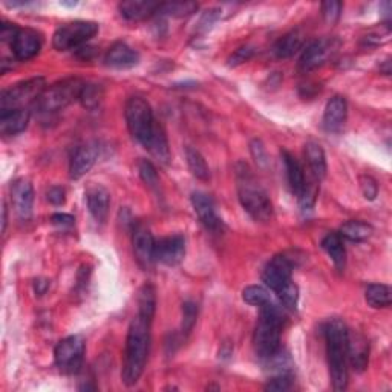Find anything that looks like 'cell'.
<instances>
[{
    "mask_svg": "<svg viewBox=\"0 0 392 392\" xmlns=\"http://www.w3.org/2000/svg\"><path fill=\"white\" fill-rule=\"evenodd\" d=\"M138 60H139L138 52L123 42H117L112 45L108 50L106 57H105V62L108 67L117 68V69L132 68L138 63Z\"/></svg>",
    "mask_w": 392,
    "mask_h": 392,
    "instance_id": "21",
    "label": "cell"
},
{
    "mask_svg": "<svg viewBox=\"0 0 392 392\" xmlns=\"http://www.w3.org/2000/svg\"><path fill=\"white\" fill-rule=\"evenodd\" d=\"M86 343L80 335H69L57 343L54 351L55 365L63 372V374H77L83 367L85 360Z\"/></svg>",
    "mask_w": 392,
    "mask_h": 392,
    "instance_id": "9",
    "label": "cell"
},
{
    "mask_svg": "<svg viewBox=\"0 0 392 392\" xmlns=\"http://www.w3.org/2000/svg\"><path fill=\"white\" fill-rule=\"evenodd\" d=\"M372 235V227L368 222L363 221H348L345 222L340 229V236L347 238L352 242L367 241Z\"/></svg>",
    "mask_w": 392,
    "mask_h": 392,
    "instance_id": "32",
    "label": "cell"
},
{
    "mask_svg": "<svg viewBox=\"0 0 392 392\" xmlns=\"http://www.w3.org/2000/svg\"><path fill=\"white\" fill-rule=\"evenodd\" d=\"M151 325L152 322L137 314L129 326L123 371H121V379L126 386H134L143 374L149 348H151Z\"/></svg>",
    "mask_w": 392,
    "mask_h": 392,
    "instance_id": "1",
    "label": "cell"
},
{
    "mask_svg": "<svg viewBox=\"0 0 392 392\" xmlns=\"http://www.w3.org/2000/svg\"><path fill=\"white\" fill-rule=\"evenodd\" d=\"M103 100V88L100 85H92V83H86L80 94L81 105L86 109H96Z\"/></svg>",
    "mask_w": 392,
    "mask_h": 392,
    "instance_id": "35",
    "label": "cell"
},
{
    "mask_svg": "<svg viewBox=\"0 0 392 392\" xmlns=\"http://www.w3.org/2000/svg\"><path fill=\"white\" fill-rule=\"evenodd\" d=\"M192 205L198 214L200 221L212 231H217L221 227V219L214 209V202L207 193L195 192L192 193Z\"/></svg>",
    "mask_w": 392,
    "mask_h": 392,
    "instance_id": "18",
    "label": "cell"
},
{
    "mask_svg": "<svg viewBox=\"0 0 392 392\" xmlns=\"http://www.w3.org/2000/svg\"><path fill=\"white\" fill-rule=\"evenodd\" d=\"M304 42L305 37L301 30H293L290 33H287L275 45V55L277 59H290L299 50H302Z\"/></svg>",
    "mask_w": 392,
    "mask_h": 392,
    "instance_id": "25",
    "label": "cell"
},
{
    "mask_svg": "<svg viewBox=\"0 0 392 392\" xmlns=\"http://www.w3.org/2000/svg\"><path fill=\"white\" fill-rule=\"evenodd\" d=\"M185 258V238L183 235L166 236L155 242V260L164 265H180Z\"/></svg>",
    "mask_w": 392,
    "mask_h": 392,
    "instance_id": "11",
    "label": "cell"
},
{
    "mask_svg": "<svg viewBox=\"0 0 392 392\" xmlns=\"http://www.w3.org/2000/svg\"><path fill=\"white\" fill-rule=\"evenodd\" d=\"M253 54H255V50L251 48V46H242V48L236 50L235 52L230 55L229 67H238V64L244 63V62H247V60H250L251 57H253Z\"/></svg>",
    "mask_w": 392,
    "mask_h": 392,
    "instance_id": "42",
    "label": "cell"
},
{
    "mask_svg": "<svg viewBox=\"0 0 392 392\" xmlns=\"http://www.w3.org/2000/svg\"><path fill=\"white\" fill-rule=\"evenodd\" d=\"M276 294L279 297V301L284 304L285 308H288V310H292V311H296L297 302H299V288L293 281H290L285 287H282Z\"/></svg>",
    "mask_w": 392,
    "mask_h": 392,
    "instance_id": "38",
    "label": "cell"
},
{
    "mask_svg": "<svg viewBox=\"0 0 392 392\" xmlns=\"http://www.w3.org/2000/svg\"><path fill=\"white\" fill-rule=\"evenodd\" d=\"M48 288V282L46 281H35V293L37 294H43Z\"/></svg>",
    "mask_w": 392,
    "mask_h": 392,
    "instance_id": "47",
    "label": "cell"
},
{
    "mask_svg": "<svg viewBox=\"0 0 392 392\" xmlns=\"http://www.w3.org/2000/svg\"><path fill=\"white\" fill-rule=\"evenodd\" d=\"M365 299L372 308H386L392 302L391 288L385 284H371L367 288Z\"/></svg>",
    "mask_w": 392,
    "mask_h": 392,
    "instance_id": "31",
    "label": "cell"
},
{
    "mask_svg": "<svg viewBox=\"0 0 392 392\" xmlns=\"http://www.w3.org/2000/svg\"><path fill=\"white\" fill-rule=\"evenodd\" d=\"M292 388V376L290 374H276L273 379L268 380V384L264 386L265 391H288Z\"/></svg>",
    "mask_w": 392,
    "mask_h": 392,
    "instance_id": "40",
    "label": "cell"
},
{
    "mask_svg": "<svg viewBox=\"0 0 392 392\" xmlns=\"http://www.w3.org/2000/svg\"><path fill=\"white\" fill-rule=\"evenodd\" d=\"M305 156L310 171L317 181L323 180L326 176V156L319 143L308 142L305 144Z\"/></svg>",
    "mask_w": 392,
    "mask_h": 392,
    "instance_id": "26",
    "label": "cell"
},
{
    "mask_svg": "<svg viewBox=\"0 0 392 392\" xmlns=\"http://www.w3.org/2000/svg\"><path fill=\"white\" fill-rule=\"evenodd\" d=\"M132 244L135 259L139 267H143L144 270L151 268L155 263V239L151 230L146 226H142V224L134 227Z\"/></svg>",
    "mask_w": 392,
    "mask_h": 392,
    "instance_id": "13",
    "label": "cell"
},
{
    "mask_svg": "<svg viewBox=\"0 0 392 392\" xmlns=\"http://www.w3.org/2000/svg\"><path fill=\"white\" fill-rule=\"evenodd\" d=\"M48 86H46V81L42 77H34L26 81L17 83V85L2 92V97H0V109H28V105H35L37 98L43 94V91Z\"/></svg>",
    "mask_w": 392,
    "mask_h": 392,
    "instance_id": "7",
    "label": "cell"
},
{
    "mask_svg": "<svg viewBox=\"0 0 392 392\" xmlns=\"http://www.w3.org/2000/svg\"><path fill=\"white\" fill-rule=\"evenodd\" d=\"M335 48H338V42L333 39H319L311 42L310 45H306V48L301 55L299 68L304 72H308L322 67L328 60L330 55H333Z\"/></svg>",
    "mask_w": 392,
    "mask_h": 392,
    "instance_id": "10",
    "label": "cell"
},
{
    "mask_svg": "<svg viewBox=\"0 0 392 392\" xmlns=\"http://www.w3.org/2000/svg\"><path fill=\"white\" fill-rule=\"evenodd\" d=\"M236 181L241 205L251 218L259 222H268L273 218V204L268 193L263 189L244 163L236 164Z\"/></svg>",
    "mask_w": 392,
    "mask_h": 392,
    "instance_id": "3",
    "label": "cell"
},
{
    "mask_svg": "<svg viewBox=\"0 0 392 392\" xmlns=\"http://www.w3.org/2000/svg\"><path fill=\"white\" fill-rule=\"evenodd\" d=\"M86 83L80 79H64L48 86L43 94L37 98L34 108L42 114H54L69 106L71 103L80 100V94Z\"/></svg>",
    "mask_w": 392,
    "mask_h": 392,
    "instance_id": "5",
    "label": "cell"
},
{
    "mask_svg": "<svg viewBox=\"0 0 392 392\" xmlns=\"http://www.w3.org/2000/svg\"><path fill=\"white\" fill-rule=\"evenodd\" d=\"M198 9V4L193 2H172V4H161L160 11L167 16H173V17H185L196 13Z\"/></svg>",
    "mask_w": 392,
    "mask_h": 392,
    "instance_id": "34",
    "label": "cell"
},
{
    "mask_svg": "<svg viewBox=\"0 0 392 392\" xmlns=\"http://www.w3.org/2000/svg\"><path fill=\"white\" fill-rule=\"evenodd\" d=\"M98 33V25L89 21H76L64 23L54 33L52 45L57 51L81 48Z\"/></svg>",
    "mask_w": 392,
    "mask_h": 392,
    "instance_id": "8",
    "label": "cell"
},
{
    "mask_svg": "<svg viewBox=\"0 0 392 392\" xmlns=\"http://www.w3.org/2000/svg\"><path fill=\"white\" fill-rule=\"evenodd\" d=\"M160 6L161 4L151 2V0H127V2H121L118 5V9L120 14L123 16L126 21L138 22L156 14L160 11Z\"/></svg>",
    "mask_w": 392,
    "mask_h": 392,
    "instance_id": "22",
    "label": "cell"
},
{
    "mask_svg": "<svg viewBox=\"0 0 392 392\" xmlns=\"http://www.w3.org/2000/svg\"><path fill=\"white\" fill-rule=\"evenodd\" d=\"M138 172L139 176H142L143 183L147 185V188H151L154 190L160 189V178H158V172L155 169V166L147 161V160H142L138 163Z\"/></svg>",
    "mask_w": 392,
    "mask_h": 392,
    "instance_id": "37",
    "label": "cell"
},
{
    "mask_svg": "<svg viewBox=\"0 0 392 392\" xmlns=\"http://www.w3.org/2000/svg\"><path fill=\"white\" fill-rule=\"evenodd\" d=\"M347 354L351 367L357 372H363L368 367L369 357V343L367 338L359 331L348 330V340H347Z\"/></svg>",
    "mask_w": 392,
    "mask_h": 392,
    "instance_id": "16",
    "label": "cell"
},
{
    "mask_svg": "<svg viewBox=\"0 0 392 392\" xmlns=\"http://www.w3.org/2000/svg\"><path fill=\"white\" fill-rule=\"evenodd\" d=\"M322 248L333 259V263L338 267V270L342 272L345 268V264H347V250H345L340 233H328V235L322 239Z\"/></svg>",
    "mask_w": 392,
    "mask_h": 392,
    "instance_id": "28",
    "label": "cell"
},
{
    "mask_svg": "<svg viewBox=\"0 0 392 392\" xmlns=\"http://www.w3.org/2000/svg\"><path fill=\"white\" fill-rule=\"evenodd\" d=\"M60 5H63V6H76L77 2H76V4H72V2H71V4H68V2H60Z\"/></svg>",
    "mask_w": 392,
    "mask_h": 392,
    "instance_id": "49",
    "label": "cell"
},
{
    "mask_svg": "<svg viewBox=\"0 0 392 392\" xmlns=\"http://www.w3.org/2000/svg\"><path fill=\"white\" fill-rule=\"evenodd\" d=\"M343 5L340 2H334V0H330V2H323L322 4V13L323 18L328 23H335L339 21L340 13H342Z\"/></svg>",
    "mask_w": 392,
    "mask_h": 392,
    "instance_id": "39",
    "label": "cell"
},
{
    "mask_svg": "<svg viewBox=\"0 0 392 392\" xmlns=\"http://www.w3.org/2000/svg\"><path fill=\"white\" fill-rule=\"evenodd\" d=\"M42 43L43 39L39 33L30 30V28H25V30H18V33L16 34L11 43V50L17 60L26 62L34 59L40 52Z\"/></svg>",
    "mask_w": 392,
    "mask_h": 392,
    "instance_id": "14",
    "label": "cell"
},
{
    "mask_svg": "<svg viewBox=\"0 0 392 392\" xmlns=\"http://www.w3.org/2000/svg\"><path fill=\"white\" fill-rule=\"evenodd\" d=\"M154 158H156L161 164H167L171 161V149H169V142H167V135L164 127L156 123L154 135L151 138V142L144 147Z\"/></svg>",
    "mask_w": 392,
    "mask_h": 392,
    "instance_id": "27",
    "label": "cell"
},
{
    "mask_svg": "<svg viewBox=\"0 0 392 392\" xmlns=\"http://www.w3.org/2000/svg\"><path fill=\"white\" fill-rule=\"evenodd\" d=\"M100 154L98 143L92 142L86 143L76 149V152L72 154L69 161V176L72 180H80L81 176H85L92 166L96 164L97 158Z\"/></svg>",
    "mask_w": 392,
    "mask_h": 392,
    "instance_id": "15",
    "label": "cell"
},
{
    "mask_svg": "<svg viewBox=\"0 0 392 392\" xmlns=\"http://www.w3.org/2000/svg\"><path fill=\"white\" fill-rule=\"evenodd\" d=\"M360 189L363 196H365L367 200L374 201L376 196L379 195V185L376 183L374 178H371L368 175L360 176Z\"/></svg>",
    "mask_w": 392,
    "mask_h": 392,
    "instance_id": "41",
    "label": "cell"
},
{
    "mask_svg": "<svg viewBox=\"0 0 392 392\" xmlns=\"http://www.w3.org/2000/svg\"><path fill=\"white\" fill-rule=\"evenodd\" d=\"M11 200L18 218L25 221L30 219L33 214V202H34L33 184L25 178L14 181L11 188Z\"/></svg>",
    "mask_w": 392,
    "mask_h": 392,
    "instance_id": "17",
    "label": "cell"
},
{
    "mask_svg": "<svg viewBox=\"0 0 392 392\" xmlns=\"http://www.w3.org/2000/svg\"><path fill=\"white\" fill-rule=\"evenodd\" d=\"M250 151H251V155H253V158L256 160V163L260 167H265L268 164V155H267V151H265V146L263 144L260 139H253V142H251Z\"/></svg>",
    "mask_w": 392,
    "mask_h": 392,
    "instance_id": "43",
    "label": "cell"
},
{
    "mask_svg": "<svg viewBox=\"0 0 392 392\" xmlns=\"http://www.w3.org/2000/svg\"><path fill=\"white\" fill-rule=\"evenodd\" d=\"M18 33V28L16 25H9V23H4L2 28H0V39L2 42H9L13 43L16 34Z\"/></svg>",
    "mask_w": 392,
    "mask_h": 392,
    "instance_id": "46",
    "label": "cell"
},
{
    "mask_svg": "<svg viewBox=\"0 0 392 392\" xmlns=\"http://www.w3.org/2000/svg\"><path fill=\"white\" fill-rule=\"evenodd\" d=\"M242 299H244L246 304L259 306V308L268 302H272V296H270V293L264 287H259V285H250L244 288V292H242Z\"/></svg>",
    "mask_w": 392,
    "mask_h": 392,
    "instance_id": "33",
    "label": "cell"
},
{
    "mask_svg": "<svg viewBox=\"0 0 392 392\" xmlns=\"http://www.w3.org/2000/svg\"><path fill=\"white\" fill-rule=\"evenodd\" d=\"M4 218H2V230L5 231V229H6V205H4Z\"/></svg>",
    "mask_w": 392,
    "mask_h": 392,
    "instance_id": "48",
    "label": "cell"
},
{
    "mask_svg": "<svg viewBox=\"0 0 392 392\" xmlns=\"http://www.w3.org/2000/svg\"><path fill=\"white\" fill-rule=\"evenodd\" d=\"M326 352H328V365L331 384L335 391H345L348 386L347 368V340L348 328L340 319H331L325 326Z\"/></svg>",
    "mask_w": 392,
    "mask_h": 392,
    "instance_id": "2",
    "label": "cell"
},
{
    "mask_svg": "<svg viewBox=\"0 0 392 392\" xmlns=\"http://www.w3.org/2000/svg\"><path fill=\"white\" fill-rule=\"evenodd\" d=\"M284 326V314L279 308L268 302L260 306L259 322L255 330L253 345L260 359H270L281 350V331Z\"/></svg>",
    "mask_w": 392,
    "mask_h": 392,
    "instance_id": "4",
    "label": "cell"
},
{
    "mask_svg": "<svg viewBox=\"0 0 392 392\" xmlns=\"http://www.w3.org/2000/svg\"><path fill=\"white\" fill-rule=\"evenodd\" d=\"M196 321H198V305L195 302H184L183 304V322H181V331L184 334V338L193 331Z\"/></svg>",
    "mask_w": 392,
    "mask_h": 392,
    "instance_id": "36",
    "label": "cell"
},
{
    "mask_svg": "<svg viewBox=\"0 0 392 392\" xmlns=\"http://www.w3.org/2000/svg\"><path fill=\"white\" fill-rule=\"evenodd\" d=\"M281 155H282V160H284V164H285L288 184H290L292 192L296 196H299L302 193V190L305 189V185H306V180H305V173H304L302 166L299 164V161L290 152L282 151Z\"/></svg>",
    "mask_w": 392,
    "mask_h": 392,
    "instance_id": "24",
    "label": "cell"
},
{
    "mask_svg": "<svg viewBox=\"0 0 392 392\" xmlns=\"http://www.w3.org/2000/svg\"><path fill=\"white\" fill-rule=\"evenodd\" d=\"M185 161H188L189 171L195 178H198L201 181H209L210 180V169L207 163H205L204 156L196 151V149L188 146L185 147Z\"/></svg>",
    "mask_w": 392,
    "mask_h": 392,
    "instance_id": "30",
    "label": "cell"
},
{
    "mask_svg": "<svg viewBox=\"0 0 392 392\" xmlns=\"http://www.w3.org/2000/svg\"><path fill=\"white\" fill-rule=\"evenodd\" d=\"M348 115V105L347 100L340 96L333 97L326 103L325 114H323V127L328 132H339L345 126Z\"/></svg>",
    "mask_w": 392,
    "mask_h": 392,
    "instance_id": "19",
    "label": "cell"
},
{
    "mask_svg": "<svg viewBox=\"0 0 392 392\" xmlns=\"http://www.w3.org/2000/svg\"><path fill=\"white\" fill-rule=\"evenodd\" d=\"M46 198L54 205H63L64 201H67V193H64V189L59 188V185H52V188H50L48 192H46Z\"/></svg>",
    "mask_w": 392,
    "mask_h": 392,
    "instance_id": "44",
    "label": "cell"
},
{
    "mask_svg": "<svg viewBox=\"0 0 392 392\" xmlns=\"http://www.w3.org/2000/svg\"><path fill=\"white\" fill-rule=\"evenodd\" d=\"M125 115L130 135L146 147L151 142L156 126L151 105L143 97H130L126 103Z\"/></svg>",
    "mask_w": 392,
    "mask_h": 392,
    "instance_id": "6",
    "label": "cell"
},
{
    "mask_svg": "<svg viewBox=\"0 0 392 392\" xmlns=\"http://www.w3.org/2000/svg\"><path fill=\"white\" fill-rule=\"evenodd\" d=\"M30 109H16L0 112V132L5 137H11L23 132L30 123Z\"/></svg>",
    "mask_w": 392,
    "mask_h": 392,
    "instance_id": "23",
    "label": "cell"
},
{
    "mask_svg": "<svg viewBox=\"0 0 392 392\" xmlns=\"http://www.w3.org/2000/svg\"><path fill=\"white\" fill-rule=\"evenodd\" d=\"M156 310V292L151 284H146L138 292V316L152 322Z\"/></svg>",
    "mask_w": 392,
    "mask_h": 392,
    "instance_id": "29",
    "label": "cell"
},
{
    "mask_svg": "<svg viewBox=\"0 0 392 392\" xmlns=\"http://www.w3.org/2000/svg\"><path fill=\"white\" fill-rule=\"evenodd\" d=\"M51 222L57 227L69 229L74 226V224H76V219H74V217H71V214H67V213H55L51 217Z\"/></svg>",
    "mask_w": 392,
    "mask_h": 392,
    "instance_id": "45",
    "label": "cell"
},
{
    "mask_svg": "<svg viewBox=\"0 0 392 392\" xmlns=\"http://www.w3.org/2000/svg\"><path fill=\"white\" fill-rule=\"evenodd\" d=\"M86 201L88 209L97 222H105L109 214L110 205V195L109 192L100 184H94L86 190Z\"/></svg>",
    "mask_w": 392,
    "mask_h": 392,
    "instance_id": "20",
    "label": "cell"
},
{
    "mask_svg": "<svg viewBox=\"0 0 392 392\" xmlns=\"http://www.w3.org/2000/svg\"><path fill=\"white\" fill-rule=\"evenodd\" d=\"M292 272H293L292 260L284 255H279L270 260L267 267L264 268L263 281L270 290L277 293L282 287H285L292 281Z\"/></svg>",
    "mask_w": 392,
    "mask_h": 392,
    "instance_id": "12",
    "label": "cell"
}]
</instances>
